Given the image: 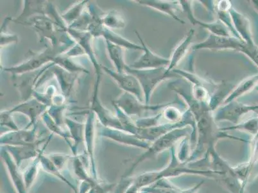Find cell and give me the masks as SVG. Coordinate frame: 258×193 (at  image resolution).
Returning a JSON list of instances; mask_svg holds the SVG:
<instances>
[{"label":"cell","mask_w":258,"mask_h":193,"mask_svg":"<svg viewBox=\"0 0 258 193\" xmlns=\"http://www.w3.org/2000/svg\"><path fill=\"white\" fill-rule=\"evenodd\" d=\"M182 175H196L206 176L208 178H222L221 174L210 170L191 168L188 164L182 163L178 160L175 155L174 147L171 148L170 161L166 168L161 170L146 172L136 176L130 178V184L124 193H140L141 190L145 187L154 184L161 180L169 178L177 177Z\"/></svg>","instance_id":"6da1fadb"},{"label":"cell","mask_w":258,"mask_h":193,"mask_svg":"<svg viewBox=\"0 0 258 193\" xmlns=\"http://www.w3.org/2000/svg\"><path fill=\"white\" fill-rule=\"evenodd\" d=\"M196 144L187 164L200 160L201 156H205L208 151L215 148V143L222 138H230L241 142L246 141L243 138L229 135L226 131H222L218 128L212 112H206L196 120Z\"/></svg>","instance_id":"7a4b0ae2"},{"label":"cell","mask_w":258,"mask_h":193,"mask_svg":"<svg viewBox=\"0 0 258 193\" xmlns=\"http://www.w3.org/2000/svg\"><path fill=\"white\" fill-rule=\"evenodd\" d=\"M190 131H193L191 126H186L169 131L165 135L160 136L158 139L151 143V146L146 152L138 157L133 162L132 166L124 173L121 179L128 178L137 167L146 160L154 159L165 152V150L172 148L173 145L181 138L188 137Z\"/></svg>","instance_id":"3957f363"},{"label":"cell","mask_w":258,"mask_h":193,"mask_svg":"<svg viewBox=\"0 0 258 193\" xmlns=\"http://www.w3.org/2000/svg\"><path fill=\"white\" fill-rule=\"evenodd\" d=\"M70 48L69 46L62 45L59 46H48L43 51L40 53H32L30 57L22 64L14 67L5 68L4 71L11 73L13 75L26 74L37 70L41 69L44 65L54 63L57 56L64 53Z\"/></svg>","instance_id":"277c9868"},{"label":"cell","mask_w":258,"mask_h":193,"mask_svg":"<svg viewBox=\"0 0 258 193\" xmlns=\"http://www.w3.org/2000/svg\"><path fill=\"white\" fill-rule=\"evenodd\" d=\"M125 71L135 75L140 82L144 94V101L149 105L152 93L161 82L166 79L179 77L173 72H168L167 67L154 68V69L137 70L126 65Z\"/></svg>","instance_id":"5b68a950"},{"label":"cell","mask_w":258,"mask_h":193,"mask_svg":"<svg viewBox=\"0 0 258 193\" xmlns=\"http://www.w3.org/2000/svg\"><path fill=\"white\" fill-rule=\"evenodd\" d=\"M88 10L92 15V22L88 28V32H90L91 36L95 37H104L105 41L111 42L112 43L120 46L122 48L131 49V50L142 51V45L133 43L132 41L124 38L119 36L112 30L105 27L102 22V16L103 14H98V9H96L93 5L91 4L89 6Z\"/></svg>","instance_id":"8992f818"},{"label":"cell","mask_w":258,"mask_h":193,"mask_svg":"<svg viewBox=\"0 0 258 193\" xmlns=\"http://www.w3.org/2000/svg\"><path fill=\"white\" fill-rule=\"evenodd\" d=\"M114 105L118 107L126 115L129 117L142 116L146 112H156L163 109L164 108L172 104V103L167 104H159L156 105H146L142 103L137 96L128 92L121 93L113 101Z\"/></svg>","instance_id":"52a82bcc"},{"label":"cell","mask_w":258,"mask_h":193,"mask_svg":"<svg viewBox=\"0 0 258 193\" xmlns=\"http://www.w3.org/2000/svg\"><path fill=\"white\" fill-rule=\"evenodd\" d=\"M54 64V63H50L36 71L13 75L14 84L20 91L23 102L32 98L35 91L34 88L37 86L40 77Z\"/></svg>","instance_id":"ba28073f"},{"label":"cell","mask_w":258,"mask_h":193,"mask_svg":"<svg viewBox=\"0 0 258 193\" xmlns=\"http://www.w3.org/2000/svg\"><path fill=\"white\" fill-rule=\"evenodd\" d=\"M258 110V105H247L237 101H232L222 106L213 115L216 122L227 121L238 124L241 117L250 112Z\"/></svg>","instance_id":"9c48e42d"},{"label":"cell","mask_w":258,"mask_h":193,"mask_svg":"<svg viewBox=\"0 0 258 193\" xmlns=\"http://www.w3.org/2000/svg\"><path fill=\"white\" fill-rule=\"evenodd\" d=\"M100 81V77H97V81H96L95 87H94L93 95L92 100H91V111L93 112L98 117L103 126L122 130L121 124L118 117L104 107L98 98Z\"/></svg>","instance_id":"30bf717a"},{"label":"cell","mask_w":258,"mask_h":193,"mask_svg":"<svg viewBox=\"0 0 258 193\" xmlns=\"http://www.w3.org/2000/svg\"><path fill=\"white\" fill-rule=\"evenodd\" d=\"M101 68L114 80L119 88L123 89L125 92L133 94L137 96L141 102L145 103L144 91L140 82L135 75L126 72L119 73L114 71L104 66H101Z\"/></svg>","instance_id":"8fae6325"},{"label":"cell","mask_w":258,"mask_h":193,"mask_svg":"<svg viewBox=\"0 0 258 193\" xmlns=\"http://www.w3.org/2000/svg\"><path fill=\"white\" fill-rule=\"evenodd\" d=\"M135 33L142 44L144 53L137 61L134 62L132 65H129V67L137 70L154 69V68L168 67L170 64V59L161 57L158 54L153 53L145 43L139 32L136 30Z\"/></svg>","instance_id":"7c38bea8"},{"label":"cell","mask_w":258,"mask_h":193,"mask_svg":"<svg viewBox=\"0 0 258 193\" xmlns=\"http://www.w3.org/2000/svg\"><path fill=\"white\" fill-rule=\"evenodd\" d=\"M244 41L233 36H222L213 34L207 38L192 47L194 51L201 49L209 50H234L240 51Z\"/></svg>","instance_id":"4fadbf2b"},{"label":"cell","mask_w":258,"mask_h":193,"mask_svg":"<svg viewBox=\"0 0 258 193\" xmlns=\"http://www.w3.org/2000/svg\"><path fill=\"white\" fill-rule=\"evenodd\" d=\"M37 124L30 128L19 129L17 131H10L1 135V146L2 147H20L34 144L39 140L37 139Z\"/></svg>","instance_id":"5bb4252c"},{"label":"cell","mask_w":258,"mask_h":193,"mask_svg":"<svg viewBox=\"0 0 258 193\" xmlns=\"http://www.w3.org/2000/svg\"><path fill=\"white\" fill-rule=\"evenodd\" d=\"M95 117L96 115L90 111L87 115L85 129H84V142L86 146V154L91 167V174L94 178L98 180L97 164L95 157Z\"/></svg>","instance_id":"9a60e30c"},{"label":"cell","mask_w":258,"mask_h":193,"mask_svg":"<svg viewBox=\"0 0 258 193\" xmlns=\"http://www.w3.org/2000/svg\"><path fill=\"white\" fill-rule=\"evenodd\" d=\"M74 173L81 182H85L91 186L92 189L97 193H110L116 187V183H106L100 182L97 179L94 178L91 174H89L84 166L83 157L77 155L74 157Z\"/></svg>","instance_id":"2e32d148"},{"label":"cell","mask_w":258,"mask_h":193,"mask_svg":"<svg viewBox=\"0 0 258 193\" xmlns=\"http://www.w3.org/2000/svg\"><path fill=\"white\" fill-rule=\"evenodd\" d=\"M100 135L122 144L142 148L145 150L149 149L151 143L147 141L140 139L138 136L126 132L125 131L106 128L104 126L100 129Z\"/></svg>","instance_id":"e0dca14e"},{"label":"cell","mask_w":258,"mask_h":193,"mask_svg":"<svg viewBox=\"0 0 258 193\" xmlns=\"http://www.w3.org/2000/svg\"><path fill=\"white\" fill-rule=\"evenodd\" d=\"M180 8L186 13L187 18L193 25H199L209 30L211 34L222 36H233L226 25L218 20L213 23L201 22L198 20L194 15L191 9V4L189 1H179Z\"/></svg>","instance_id":"ac0fdd59"},{"label":"cell","mask_w":258,"mask_h":193,"mask_svg":"<svg viewBox=\"0 0 258 193\" xmlns=\"http://www.w3.org/2000/svg\"><path fill=\"white\" fill-rule=\"evenodd\" d=\"M48 107L39 102L36 98H33L30 100L23 101L21 104L15 106V107L9 110L11 114L14 113H20L23 115H27L29 117L30 123L28 127L25 128H32L33 126L36 124L37 118L48 110Z\"/></svg>","instance_id":"d6986e66"},{"label":"cell","mask_w":258,"mask_h":193,"mask_svg":"<svg viewBox=\"0 0 258 193\" xmlns=\"http://www.w3.org/2000/svg\"><path fill=\"white\" fill-rule=\"evenodd\" d=\"M1 152L2 159L6 165L16 191L18 193H28L24 177H23V173L20 171V167H18L16 164L13 158L12 157L11 155L9 154L6 148L2 149Z\"/></svg>","instance_id":"ffe728a7"},{"label":"cell","mask_w":258,"mask_h":193,"mask_svg":"<svg viewBox=\"0 0 258 193\" xmlns=\"http://www.w3.org/2000/svg\"><path fill=\"white\" fill-rule=\"evenodd\" d=\"M205 182V180L201 181L194 187L183 190L173 184L168 179H161L154 184L144 188L140 193H198Z\"/></svg>","instance_id":"44dd1931"},{"label":"cell","mask_w":258,"mask_h":193,"mask_svg":"<svg viewBox=\"0 0 258 193\" xmlns=\"http://www.w3.org/2000/svg\"><path fill=\"white\" fill-rule=\"evenodd\" d=\"M44 140L45 139L39 140V142L31 145L20 146V147L9 146V147H5L11 155L17 166L20 168L21 164L23 161L34 159L38 156L42 150H39V147Z\"/></svg>","instance_id":"7402d4cb"},{"label":"cell","mask_w":258,"mask_h":193,"mask_svg":"<svg viewBox=\"0 0 258 193\" xmlns=\"http://www.w3.org/2000/svg\"><path fill=\"white\" fill-rule=\"evenodd\" d=\"M229 13L231 16L234 29L238 33L240 39L247 43H254L248 19L237 11L233 7L229 9Z\"/></svg>","instance_id":"603a6c76"},{"label":"cell","mask_w":258,"mask_h":193,"mask_svg":"<svg viewBox=\"0 0 258 193\" xmlns=\"http://www.w3.org/2000/svg\"><path fill=\"white\" fill-rule=\"evenodd\" d=\"M67 32L72 37V38L83 49L85 54L90 58L91 63H93L94 67L95 68L97 77H101L100 67L96 59L92 46H91V37L93 36H91L90 33L77 31L76 30L69 29V27L67 28Z\"/></svg>","instance_id":"cb8c5ba5"},{"label":"cell","mask_w":258,"mask_h":193,"mask_svg":"<svg viewBox=\"0 0 258 193\" xmlns=\"http://www.w3.org/2000/svg\"><path fill=\"white\" fill-rule=\"evenodd\" d=\"M138 4L161 12L172 17L177 22L184 24L185 22L178 17L176 11L180 8L179 2L157 1V0H137Z\"/></svg>","instance_id":"d4e9b609"},{"label":"cell","mask_w":258,"mask_h":193,"mask_svg":"<svg viewBox=\"0 0 258 193\" xmlns=\"http://www.w3.org/2000/svg\"><path fill=\"white\" fill-rule=\"evenodd\" d=\"M51 68L52 74L57 79L60 87L62 95L65 98H69L77 78V73L68 72L55 64Z\"/></svg>","instance_id":"484cf974"},{"label":"cell","mask_w":258,"mask_h":193,"mask_svg":"<svg viewBox=\"0 0 258 193\" xmlns=\"http://www.w3.org/2000/svg\"><path fill=\"white\" fill-rule=\"evenodd\" d=\"M194 35L195 30L194 29H190L184 37V39L175 47L170 59V64H169L167 67V71L168 72H172L173 70H175V67H177L182 59L186 55L190 46L191 45Z\"/></svg>","instance_id":"4316f807"},{"label":"cell","mask_w":258,"mask_h":193,"mask_svg":"<svg viewBox=\"0 0 258 193\" xmlns=\"http://www.w3.org/2000/svg\"><path fill=\"white\" fill-rule=\"evenodd\" d=\"M64 122L69 129L70 136L73 140L72 152L74 157L78 155V147L82 142H84V129L85 124L74 121L68 117H65Z\"/></svg>","instance_id":"83f0119b"},{"label":"cell","mask_w":258,"mask_h":193,"mask_svg":"<svg viewBox=\"0 0 258 193\" xmlns=\"http://www.w3.org/2000/svg\"><path fill=\"white\" fill-rule=\"evenodd\" d=\"M25 7L23 13L16 20H13L16 23L23 24L26 21L35 14L39 15H46L47 4L43 1H25Z\"/></svg>","instance_id":"f1b7e54d"},{"label":"cell","mask_w":258,"mask_h":193,"mask_svg":"<svg viewBox=\"0 0 258 193\" xmlns=\"http://www.w3.org/2000/svg\"><path fill=\"white\" fill-rule=\"evenodd\" d=\"M51 136H52V134L50 135L48 141H47V142L44 145L43 148H42L38 156L33 159L31 163L29 165V166L27 167L24 173H23V177H24L25 185L27 190H29L30 188L32 187L33 183H34L35 180H36L37 176H38L40 167H41V157L42 154H44V150H45L47 145H48L49 142H50Z\"/></svg>","instance_id":"f546056e"},{"label":"cell","mask_w":258,"mask_h":193,"mask_svg":"<svg viewBox=\"0 0 258 193\" xmlns=\"http://www.w3.org/2000/svg\"><path fill=\"white\" fill-rule=\"evenodd\" d=\"M41 166L43 170L47 173L55 176V177L59 179L60 181L64 182L67 185H69L71 189L74 190L75 193H78V188L76 185H74L70 180L61 173V171L53 164L51 160L45 154H42L41 157Z\"/></svg>","instance_id":"4dcf8cb0"},{"label":"cell","mask_w":258,"mask_h":193,"mask_svg":"<svg viewBox=\"0 0 258 193\" xmlns=\"http://www.w3.org/2000/svg\"><path fill=\"white\" fill-rule=\"evenodd\" d=\"M257 82L258 74L243 80L238 86L234 87L231 92L229 93V95L227 96V98L224 100L223 104L226 105L227 103L236 101L237 98H240V96L243 95V94L250 90L253 87L255 86Z\"/></svg>","instance_id":"1f68e13d"},{"label":"cell","mask_w":258,"mask_h":193,"mask_svg":"<svg viewBox=\"0 0 258 193\" xmlns=\"http://www.w3.org/2000/svg\"><path fill=\"white\" fill-rule=\"evenodd\" d=\"M106 42L107 49L110 59L113 63L116 68V71L122 73L125 72V67L127 65L124 60L123 48L121 46L117 45L111 42L105 41Z\"/></svg>","instance_id":"d6a6232c"},{"label":"cell","mask_w":258,"mask_h":193,"mask_svg":"<svg viewBox=\"0 0 258 193\" xmlns=\"http://www.w3.org/2000/svg\"><path fill=\"white\" fill-rule=\"evenodd\" d=\"M103 25L109 29H122L125 27L126 22L123 15L117 10H111L102 16Z\"/></svg>","instance_id":"836d02e7"},{"label":"cell","mask_w":258,"mask_h":193,"mask_svg":"<svg viewBox=\"0 0 258 193\" xmlns=\"http://www.w3.org/2000/svg\"><path fill=\"white\" fill-rule=\"evenodd\" d=\"M42 120H43L44 124H45L47 128L49 129L53 133L57 134V135L62 137L69 146L70 150H72L73 143L71 142V136L70 135L69 131H65L62 128V126L58 125L53 119L51 118L48 113L44 112L42 115Z\"/></svg>","instance_id":"e575fe53"},{"label":"cell","mask_w":258,"mask_h":193,"mask_svg":"<svg viewBox=\"0 0 258 193\" xmlns=\"http://www.w3.org/2000/svg\"><path fill=\"white\" fill-rule=\"evenodd\" d=\"M54 63L59 66L60 67L62 68L63 69L67 70L68 72L77 73V74L80 72L89 73L85 68L74 63V61L70 60V58L65 56L64 53L57 56L55 59Z\"/></svg>","instance_id":"d590c367"},{"label":"cell","mask_w":258,"mask_h":193,"mask_svg":"<svg viewBox=\"0 0 258 193\" xmlns=\"http://www.w3.org/2000/svg\"><path fill=\"white\" fill-rule=\"evenodd\" d=\"M222 131H227L230 130H242L247 131L251 135L257 136L258 135V117H253L247 121L238 123L234 126L229 128H220Z\"/></svg>","instance_id":"8d00e7d4"},{"label":"cell","mask_w":258,"mask_h":193,"mask_svg":"<svg viewBox=\"0 0 258 193\" xmlns=\"http://www.w3.org/2000/svg\"><path fill=\"white\" fill-rule=\"evenodd\" d=\"M88 1H83L79 2V3L75 5L74 7L70 8L69 11L61 15L62 20L64 22L67 23L68 26L72 24L75 21H76L77 19L81 17V15H83L85 9L87 4H88Z\"/></svg>","instance_id":"74e56055"},{"label":"cell","mask_w":258,"mask_h":193,"mask_svg":"<svg viewBox=\"0 0 258 193\" xmlns=\"http://www.w3.org/2000/svg\"><path fill=\"white\" fill-rule=\"evenodd\" d=\"M92 15L90 11H84L81 17L77 19L72 24L68 26L69 29L77 30L81 32H88V28L92 22Z\"/></svg>","instance_id":"f35d334b"},{"label":"cell","mask_w":258,"mask_h":193,"mask_svg":"<svg viewBox=\"0 0 258 193\" xmlns=\"http://www.w3.org/2000/svg\"><path fill=\"white\" fill-rule=\"evenodd\" d=\"M65 107L66 104L53 105L47 110V112L50 115V117L53 119V121H55L58 125L60 126H62V124H65V118H64V115H63Z\"/></svg>","instance_id":"ab89813d"},{"label":"cell","mask_w":258,"mask_h":193,"mask_svg":"<svg viewBox=\"0 0 258 193\" xmlns=\"http://www.w3.org/2000/svg\"><path fill=\"white\" fill-rule=\"evenodd\" d=\"M172 105L166 107L165 110L162 113L166 120L170 122V123H177V122L182 121L184 118V114H182L177 108L171 106Z\"/></svg>","instance_id":"60d3db41"},{"label":"cell","mask_w":258,"mask_h":193,"mask_svg":"<svg viewBox=\"0 0 258 193\" xmlns=\"http://www.w3.org/2000/svg\"><path fill=\"white\" fill-rule=\"evenodd\" d=\"M179 145V150H175V155L178 160L182 163L187 164L190 157L189 141L187 137L182 138Z\"/></svg>","instance_id":"b9f144b4"},{"label":"cell","mask_w":258,"mask_h":193,"mask_svg":"<svg viewBox=\"0 0 258 193\" xmlns=\"http://www.w3.org/2000/svg\"><path fill=\"white\" fill-rule=\"evenodd\" d=\"M239 52L247 56L258 67V46L255 43L249 44L243 42Z\"/></svg>","instance_id":"7bdbcfd3"},{"label":"cell","mask_w":258,"mask_h":193,"mask_svg":"<svg viewBox=\"0 0 258 193\" xmlns=\"http://www.w3.org/2000/svg\"><path fill=\"white\" fill-rule=\"evenodd\" d=\"M59 170H62L64 168L65 165L71 159H74V155H70L64 154H51L47 155Z\"/></svg>","instance_id":"ee69618b"},{"label":"cell","mask_w":258,"mask_h":193,"mask_svg":"<svg viewBox=\"0 0 258 193\" xmlns=\"http://www.w3.org/2000/svg\"><path fill=\"white\" fill-rule=\"evenodd\" d=\"M163 116V113H160L154 117L140 118L135 121L136 125L140 128H148L159 125V121Z\"/></svg>","instance_id":"f6af8a7d"},{"label":"cell","mask_w":258,"mask_h":193,"mask_svg":"<svg viewBox=\"0 0 258 193\" xmlns=\"http://www.w3.org/2000/svg\"><path fill=\"white\" fill-rule=\"evenodd\" d=\"M12 114H11L9 110L1 112V126L8 127V128L11 129V131L19 130L20 129L14 121Z\"/></svg>","instance_id":"bcb514c9"},{"label":"cell","mask_w":258,"mask_h":193,"mask_svg":"<svg viewBox=\"0 0 258 193\" xmlns=\"http://www.w3.org/2000/svg\"><path fill=\"white\" fill-rule=\"evenodd\" d=\"M18 37L15 34H11L9 33L1 31V46L3 47L6 44L11 43H18Z\"/></svg>","instance_id":"7dc6e473"},{"label":"cell","mask_w":258,"mask_h":193,"mask_svg":"<svg viewBox=\"0 0 258 193\" xmlns=\"http://www.w3.org/2000/svg\"><path fill=\"white\" fill-rule=\"evenodd\" d=\"M69 58L77 57V56L86 54L83 49L79 44H76L69 51L64 53Z\"/></svg>","instance_id":"c3c4849f"},{"label":"cell","mask_w":258,"mask_h":193,"mask_svg":"<svg viewBox=\"0 0 258 193\" xmlns=\"http://www.w3.org/2000/svg\"><path fill=\"white\" fill-rule=\"evenodd\" d=\"M92 189L91 186L89 183L85 182H81L80 185L78 193H88Z\"/></svg>","instance_id":"681fc988"},{"label":"cell","mask_w":258,"mask_h":193,"mask_svg":"<svg viewBox=\"0 0 258 193\" xmlns=\"http://www.w3.org/2000/svg\"><path fill=\"white\" fill-rule=\"evenodd\" d=\"M253 6H254L255 9H256L258 12V0H253V1H251Z\"/></svg>","instance_id":"f907efd6"},{"label":"cell","mask_w":258,"mask_h":193,"mask_svg":"<svg viewBox=\"0 0 258 193\" xmlns=\"http://www.w3.org/2000/svg\"><path fill=\"white\" fill-rule=\"evenodd\" d=\"M255 89L258 91V85L255 87Z\"/></svg>","instance_id":"816d5d0a"}]
</instances>
